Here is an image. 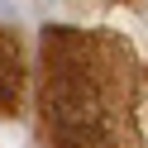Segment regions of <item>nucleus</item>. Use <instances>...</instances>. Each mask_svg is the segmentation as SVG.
Wrapping results in <instances>:
<instances>
[{
    "instance_id": "obj_1",
    "label": "nucleus",
    "mask_w": 148,
    "mask_h": 148,
    "mask_svg": "<svg viewBox=\"0 0 148 148\" xmlns=\"http://www.w3.org/2000/svg\"><path fill=\"white\" fill-rule=\"evenodd\" d=\"M5 10H10V5H5V0H0V14H5Z\"/></svg>"
}]
</instances>
